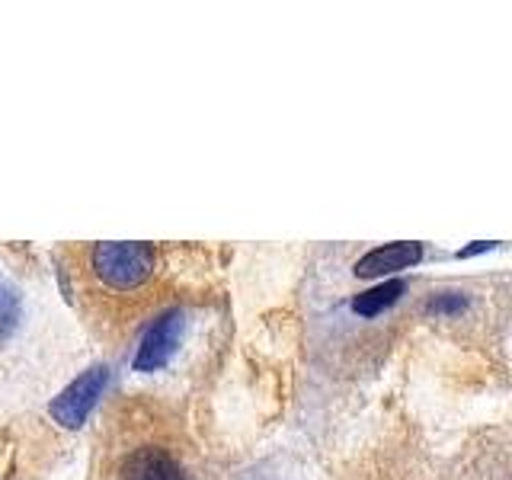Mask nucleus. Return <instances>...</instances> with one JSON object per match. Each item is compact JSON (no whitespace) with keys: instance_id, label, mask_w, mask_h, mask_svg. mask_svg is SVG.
I'll use <instances>...</instances> for the list:
<instances>
[{"instance_id":"obj_1","label":"nucleus","mask_w":512,"mask_h":480,"mask_svg":"<svg viewBox=\"0 0 512 480\" xmlns=\"http://www.w3.org/2000/svg\"><path fill=\"white\" fill-rule=\"evenodd\" d=\"M151 244H100L93 250V269L112 288H138L154 272Z\"/></svg>"},{"instance_id":"obj_2","label":"nucleus","mask_w":512,"mask_h":480,"mask_svg":"<svg viewBox=\"0 0 512 480\" xmlns=\"http://www.w3.org/2000/svg\"><path fill=\"white\" fill-rule=\"evenodd\" d=\"M106 381H109L106 365H93L90 372H84L77 381H71L68 388L52 400V407H48L52 410V420L68 426V429H77L90 416V410L96 407V400H100Z\"/></svg>"},{"instance_id":"obj_3","label":"nucleus","mask_w":512,"mask_h":480,"mask_svg":"<svg viewBox=\"0 0 512 480\" xmlns=\"http://www.w3.org/2000/svg\"><path fill=\"white\" fill-rule=\"evenodd\" d=\"M183 311H167L160 320H154V327L144 333V340L138 346V356H135V372H157L164 368L176 346H180V336H183Z\"/></svg>"},{"instance_id":"obj_4","label":"nucleus","mask_w":512,"mask_h":480,"mask_svg":"<svg viewBox=\"0 0 512 480\" xmlns=\"http://www.w3.org/2000/svg\"><path fill=\"white\" fill-rule=\"evenodd\" d=\"M122 480H183V474H180V464H176L164 448L144 445L125 458Z\"/></svg>"},{"instance_id":"obj_5","label":"nucleus","mask_w":512,"mask_h":480,"mask_svg":"<svg viewBox=\"0 0 512 480\" xmlns=\"http://www.w3.org/2000/svg\"><path fill=\"white\" fill-rule=\"evenodd\" d=\"M423 247L420 244H388V247H375L368 250L362 260L356 263V276L362 279H375L384 276V272H397L407 269L413 263H420Z\"/></svg>"},{"instance_id":"obj_6","label":"nucleus","mask_w":512,"mask_h":480,"mask_svg":"<svg viewBox=\"0 0 512 480\" xmlns=\"http://www.w3.org/2000/svg\"><path fill=\"white\" fill-rule=\"evenodd\" d=\"M407 292V282L404 279H391V282H381L375 288H368V292L352 298V311L362 314V317H375L381 314L384 308H391V304Z\"/></svg>"},{"instance_id":"obj_7","label":"nucleus","mask_w":512,"mask_h":480,"mask_svg":"<svg viewBox=\"0 0 512 480\" xmlns=\"http://www.w3.org/2000/svg\"><path fill=\"white\" fill-rule=\"evenodd\" d=\"M16 320H20V295L7 282H0V340L13 333Z\"/></svg>"},{"instance_id":"obj_8","label":"nucleus","mask_w":512,"mask_h":480,"mask_svg":"<svg viewBox=\"0 0 512 480\" xmlns=\"http://www.w3.org/2000/svg\"><path fill=\"white\" fill-rule=\"evenodd\" d=\"M458 308H464V298H452V301H432L429 304V311H436V314H442V311H458Z\"/></svg>"}]
</instances>
